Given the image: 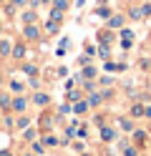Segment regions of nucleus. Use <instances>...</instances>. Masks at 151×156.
I'll list each match as a JSON object with an SVG mask.
<instances>
[{"label":"nucleus","instance_id":"f257e3e1","mask_svg":"<svg viewBox=\"0 0 151 156\" xmlns=\"http://www.w3.org/2000/svg\"><path fill=\"white\" fill-rule=\"evenodd\" d=\"M23 35H25V41H38V38H40V28L35 23H28L23 28Z\"/></svg>","mask_w":151,"mask_h":156},{"label":"nucleus","instance_id":"f03ea898","mask_svg":"<svg viewBox=\"0 0 151 156\" xmlns=\"http://www.w3.org/2000/svg\"><path fill=\"white\" fill-rule=\"evenodd\" d=\"M10 53H13V58H18V61H23V58H25V45H23V43H18V45H15L13 51H10Z\"/></svg>","mask_w":151,"mask_h":156},{"label":"nucleus","instance_id":"7ed1b4c3","mask_svg":"<svg viewBox=\"0 0 151 156\" xmlns=\"http://www.w3.org/2000/svg\"><path fill=\"white\" fill-rule=\"evenodd\" d=\"M101 139H103V141H113V139H116L113 129H108V126H103V129H101Z\"/></svg>","mask_w":151,"mask_h":156},{"label":"nucleus","instance_id":"20e7f679","mask_svg":"<svg viewBox=\"0 0 151 156\" xmlns=\"http://www.w3.org/2000/svg\"><path fill=\"white\" fill-rule=\"evenodd\" d=\"M124 25V15H111L108 18V28H121Z\"/></svg>","mask_w":151,"mask_h":156},{"label":"nucleus","instance_id":"39448f33","mask_svg":"<svg viewBox=\"0 0 151 156\" xmlns=\"http://www.w3.org/2000/svg\"><path fill=\"white\" fill-rule=\"evenodd\" d=\"M144 108H146V106L134 103V106H131V116H134V119H141V116H144Z\"/></svg>","mask_w":151,"mask_h":156},{"label":"nucleus","instance_id":"423d86ee","mask_svg":"<svg viewBox=\"0 0 151 156\" xmlns=\"http://www.w3.org/2000/svg\"><path fill=\"white\" fill-rule=\"evenodd\" d=\"M28 23H35V13L33 10H23V25H28Z\"/></svg>","mask_w":151,"mask_h":156},{"label":"nucleus","instance_id":"0eeeda50","mask_svg":"<svg viewBox=\"0 0 151 156\" xmlns=\"http://www.w3.org/2000/svg\"><path fill=\"white\" fill-rule=\"evenodd\" d=\"M33 101H35L38 106H48L50 98H48V93H35V98H33Z\"/></svg>","mask_w":151,"mask_h":156},{"label":"nucleus","instance_id":"6e6552de","mask_svg":"<svg viewBox=\"0 0 151 156\" xmlns=\"http://www.w3.org/2000/svg\"><path fill=\"white\" fill-rule=\"evenodd\" d=\"M63 10H58V8H53V10H50V20H56V23H60V20H63Z\"/></svg>","mask_w":151,"mask_h":156},{"label":"nucleus","instance_id":"1a4fd4ad","mask_svg":"<svg viewBox=\"0 0 151 156\" xmlns=\"http://www.w3.org/2000/svg\"><path fill=\"white\" fill-rule=\"evenodd\" d=\"M73 111H76V113H86V111H88V101H78V103L73 106Z\"/></svg>","mask_w":151,"mask_h":156},{"label":"nucleus","instance_id":"9d476101","mask_svg":"<svg viewBox=\"0 0 151 156\" xmlns=\"http://www.w3.org/2000/svg\"><path fill=\"white\" fill-rule=\"evenodd\" d=\"M98 38H101L103 43H111V41H113V33H111V30H101V33H98Z\"/></svg>","mask_w":151,"mask_h":156},{"label":"nucleus","instance_id":"9b49d317","mask_svg":"<svg viewBox=\"0 0 151 156\" xmlns=\"http://www.w3.org/2000/svg\"><path fill=\"white\" fill-rule=\"evenodd\" d=\"M118 126H121L124 131H134V123H131L128 119H118Z\"/></svg>","mask_w":151,"mask_h":156},{"label":"nucleus","instance_id":"f8f14e48","mask_svg":"<svg viewBox=\"0 0 151 156\" xmlns=\"http://www.w3.org/2000/svg\"><path fill=\"white\" fill-rule=\"evenodd\" d=\"M13 111H25V98H15L13 101Z\"/></svg>","mask_w":151,"mask_h":156},{"label":"nucleus","instance_id":"ddd939ff","mask_svg":"<svg viewBox=\"0 0 151 156\" xmlns=\"http://www.w3.org/2000/svg\"><path fill=\"white\" fill-rule=\"evenodd\" d=\"M121 41H134V30H131V28H124V30H121Z\"/></svg>","mask_w":151,"mask_h":156},{"label":"nucleus","instance_id":"4468645a","mask_svg":"<svg viewBox=\"0 0 151 156\" xmlns=\"http://www.w3.org/2000/svg\"><path fill=\"white\" fill-rule=\"evenodd\" d=\"M96 15H98V18H106V20H108V18H111V10H108V8H96Z\"/></svg>","mask_w":151,"mask_h":156},{"label":"nucleus","instance_id":"2eb2a0df","mask_svg":"<svg viewBox=\"0 0 151 156\" xmlns=\"http://www.w3.org/2000/svg\"><path fill=\"white\" fill-rule=\"evenodd\" d=\"M0 55H10V43L8 41H0Z\"/></svg>","mask_w":151,"mask_h":156},{"label":"nucleus","instance_id":"dca6fc26","mask_svg":"<svg viewBox=\"0 0 151 156\" xmlns=\"http://www.w3.org/2000/svg\"><path fill=\"white\" fill-rule=\"evenodd\" d=\"M128 15L134 18V20H141V18H144V15H141V8H131V10H128Z\"/></svg>","mask_w":151,"mask_h":156},{"label":"nucleus","instance_id":"f3484780","mask_svg":"<svg viewBox=\"0 0 151 156\" xmlns=\"http://www.w3.org/2000/svg\"><path fill=\"white\" fill-rule=\"evenodd\" d=\"M101 101H103V96H98V93H93V96H91V98H88V106H98Z\"/></svg>","mask_w":151,"mask_h":156},{"label":"nucleus","instance_id":"a211bd4d","mask_svg":"<svg viewBox=\"0 0 151 156\" xmlns=\"http://www.w3.org/2000/svg\"><path fill=\"white\" fill-rule=\"evenodd\" d=\"M23 71H25V76H35V73H38V68H35L33 63H28V66H23Z\"/></svg>","mask_w":151,"mask_h":156},{"label":"nucleus","instance_id":"6ab92c4d","mask_svg":"<svg viewBox=\"0 0 151 156\" xmlns=\"http://www.w3.org/2000/svg\"><path fill=\"white\" fill-rule=\"evenodd\" d=\"M53 8H58V10H66V8H68V0H53Z\"/></svg>","mask_w":151,"mask_h":156},{"label":"nucleus","instance_id":"aec40b11","mask_svg":"<svg viewBox=\"0 0 151 156\" xmlns=\"http://www.w3.org/2000/svg\"><path fill=\"white\" fill-rule=\"evenodd\" d=\"M134 139H136V144H144L146 141V133L144 131H134Z\"/></svg>","mask_w":151,"mask_h":156},{"label":"nucleus","instance_id":"412c9836","mask_svg":"<svg viewBox=\"0 0 151 156\" xmlns=\"http://www.w3.org/2000/svg\"><path fill=\"white\" fill-rule=\"evenodd\" d=\"M45 30H48V33H58V23H56V20H50V23L45 25Z\"/></svg>","mask_w":151,"mask_h":156},{"label":"nucleus","instance_id":"4be33fe9","mask_svg":"<svg viewBox=\"0 0 151 156\" xmlns=\"http://www.w3.org/2000/svg\"><path fill=\"white\" fill-rule=\"evenodd\" d=\"M98 55H101V58H108V55H111V51H108V43H106V45H101Z\"/></svg>","mask_w":151,"mask_h":156},{"label":"nucleus","instance_id":"5701e85b","mask_svg":"<svg viewBox=\"0 0 151 156\" xmlns=\"http://www.w3.org/2000/svg\"><path fill=\"white\" fill-rule=\"evenodd\" d=\"M0 106H3V108H8V106H10V98H8L5 93H0Z\"/></svg>","mask_w":151,"mask_h":156},{"label":"nucleus","instance_id":"b1692460","mask_svg":"<svg viewBox=\"0 0 151 156\" xmlns=\"http://www.w3.org/2000/svg\"><path fill=\"white\" fill-rule=\"evenodd\" d=\"M96 76V68H83V78H93Z\"/></svg>","mask_w":151,"mask_h":156},{"label":"nucleus","instance_id":"393cba45","mask_svg":"<svg viewBox=\"0 0 151 156\" xmlns=\"http://www.w3.org/2000/svg\"><path fill=\"white\" fill-rule=\"evenodd\" d=\"M141 15H144V18L151 15V5H149V3H146V5H141Z\"/></svg>","mask_w":151,"mask_h":156},{"label":"nucleus","instance_id":"a878e982","mask_svg":"<svg viewBox=\"0 0 151 156\" xmlns=\"http://www.w3.org/2000/svg\"><path fill=\"white\" fill-rule=\"evenodd\" d=\"M124 156H136V149L134 146H124Z\"/></svg>","mask_w":151,"mask_h":156},{"label":"nucleus","instance_id":"bb28decb","mask_svg":"<svg viewBox=\"0 0 151 156\" xmlns=\"http://www.w3.org/2000/svg\"><path fill=\"white\" fill-rule=\"evenodd\" d=\"M10 88H13V91H15V93H20V91H23V86H20V83H18V81H13V83H10Z\"/></svg>","mask_w":151,"mask_h":156},{"label":"nucleus","instance_id":"cd10ccee","mask_svg":"<svg viewBox=\"0 0 151 156\" xmlns=\"http://www.w3.org/2000/svg\"><path fill=\"white\" fill-rule=\"evenodd\" d=\"M68 98H70V101H78V98H81V91H70Z\"/></svg>","mask_w":151,"mask_h":156},{"label":"nucleus","instance_id":"c85d7f7f","mask_svg":"<svg viewBox=\"0 0 151 156\" xmlns=\"http://www.w3.org/2000/svg\"><path fill=\"white\" fill-rule=\"evenodd\" d=\"M70 111H73V108H70L68 103H63V106H60V116H66V113H70Z\"/></svg>","mask_w":151,"mask_h":156},{"label":"nucleus","instance_id":"c756f323","mask_svg":"<svg viewBox=\"0 0 151 156\" xmlns=\"http://www.w3.org/2000/svg\"><path fill=\"white\" fill-rule=\"evenodd\" d=\"M25 126H28V116H25V119H20V121H18V129H25Z\"/></svg>","mask_w":151,"mask_h":156},{"label":"nucleus","instance_id":"7c9ffc66","mask_svg":"<svg viewBox=\"0 0 151 156\" xmlns=\"http://www.w3.org/2000/svg\"><path fill=\"white\" fill-rule=\"evenodd\" d=\"M144 116H146V119H151V106H146V108H144Z\"/></svg>","mask_w":151,"mask_h":156},{"label":"nucleus","instance_id":"2f4dec72","mask_svg":"<svg viewBox=\"0 0 151 156\" xmlns=\"http://www.w3.org/2000/svg\"><path fill=\"white\" fill-rule=\"evenodd\" d=\"M25 3H28V0H13V5H20V8H23Z\"/></svg>","mask_w":151,"mask_h":156},{"label":"nucleus","instance_id":"473e14b6","mask_svg":"<svg viewBox=\"0 0 151 156\" xmlns=\"http://www.w3.org/2000/svg\"><path fill=\"white\" fill-rule=\"evenodd\" d=\"M28 3H30V5H38V3H40V0H28Z\"/></svg>","mask_w":151,"mask_h":156},{"label":"nucleus","instance_id":"72a5a7b5","mask_svg":"<svg viewBox=\"0 0 151 156\" xmlns=\"http://www.w3.org/2000/svg\"><path fill=\"white\" fill-rule=\"evenodd\" d=\"M0 156H10V154H0Z\"/></svg>","mask_w":151,"mask_h":156},{"label":"nucleus","instance_id":"f704fd0d","mask_svg":"<svg viewBox=\"0 0 151 156\" xmlns=\"http://www.w3.org/2000/svg\"><path fill=\"white\" fill-rule=\"evenodd\" d=\"M25 156H33V154H25Z\"/></svg>","mask_w":151,"mask_h":156},{"label":"nucleus","instance_id":"c9c22d12","mask_svg":"<svg viewBox=\"0 0 151 156\" xmlns=\"http://www.w3.org/2000/svg\"><path fill=\"white\" fill-rule=\"evenodd\" d=\"M43 3H48V0H43Z\"/></svg>","mask_w":151,"mask_h":156},{"label":"nucleus","instance_id":"e433bc0d","mask_svg":"<svg viewBox=\"0 0 151 156\" xmlns=\"http://www.w3.org/2000/svg\"><path fill=\"white\" fill-rule=\"evenodd\" d=\"M83 156H86V154H83Z\"/></svg>","mask_w":151,"mask_h":156}]
</instances>
